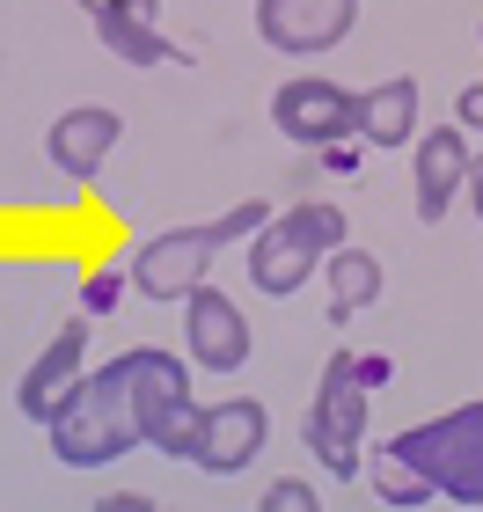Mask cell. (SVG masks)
<instances>
[{
    "mask_svg": "<svg viewBox=\"0 0 483 512\" xmlns=\"http://www.w3.org/2000/svg\"><path fill=\"white\" fill-rule=\"evenodd\" d=\"M44 447L59 469H110L140 447V417L125 395V366H88V374L59 395V410L44 417Z\"/></svg>",
    "mask_w": 483,
    "mask_h": 512,
    "instance_id": "obj_1",
    "label": "cell"
},
{
    "mask_svg": "<svg viewBox=\"0 0 483 512\" xmlns=\"http://www.w3.org/2000/svg\"><path fill=\"white\" fill-rule=\"evenodd\" d=\"M337 242H352L344 205H330V198L286 205V213H271L257 235H249V286L271 293V300H293L322 271V256H330Z\"/></svg>",
    "mask_w": 483,
    "mask_h": 512,
    "instance_id": "obj_2",
    "label": "cell"
},
{
    "mask_svg": "<svg viewBox=\"0 0 483 512\" xmlns=\"http://www.w3.org/2000/svg\"><path fill=\"white\" fill-rule=\"evenodd\" d=\"M388 454H396L403 469H418L432 483V498H454V505L483 512V395L440 410V417L403 425L396 439H388Z\"/></svg>",
    "mask_w": 483,
    "mask_h": 512,
    "instance_id": "obj_3",
    "label": "cell"
},
{
    "mask_svg": "<svg viewBox=\"0 0 483 512\" xmlns=\"http://www.w3.org/2000/svg\"><path fill=\"white\" fill-rule=\"evenodd\" d=\"M118 366H125L132 417H140V447L169 454V461H191V439H198L191 359H176L169 344H132V352H118Z\"/></svg>",
    "mask_w": 483,
    "mask_h": 512,
    "instance_id": "obj_4",
    "label": "cell"
},
{
    "mask_svg": "<svg viewBox=\"0 0 483 512\" xmlns=\"http://www.w3.org/2000/svg\"><path fill=\"white\" fill-rule=\"evenodd\" d=\"M301 439H308V454L322 461V476L359 483V461H366V388L352 374V352L322 359V381H315V403L301 417Z\"/></svg>",
    "mask_w": 483,
    "mask_h": 512,
    "instance_id": "obj_5",
    "label": "cell"
},
{
    "mask_svg": "<svg viewBox=\"0 0 483 512\" xmlns=\"http://www.w3.org/2000/svg\"><path fill=\"white\" fill-rule=\"evenodd\" d=\"M220 227L213 220H191V227H161V235H147L140 249H132V293L140 300H161V308H183V293H198L205 286V271H213V256H220Z\"/></svg>",
    "mask_w": 483,
    "mask_h": 512,
    "instance_id": "obj_6",
    "label": "cell"
},
{
    "mask_svg": "<svg viewBox=\"0 0 483 512\" xmlns=\"http://www.w3.org/2000/svg\"><path fill=\"white\" fill-rule=\"evenodd\" d=\"M271 125H279V139H293V147H337V139H359V96L322 74H301L286 88H271Z\"/></svg>",
    "mask_w": 483,
    "mask_h": 512,
    "instance_id": "obj_7",
    "label": "cell"
},
{
    "mask_svg": "<svg viewBox=\"0 0 483 512\" xmlns=\"http://www.w3.org/2000/svg\"><path fill=\"white\" fill-rule=\"evenodd\" d=\"M271 439V410L257 395H220L198 410V439H191V469L205 476H242Z\"/></svg>",
    "mask_w": 483,
    "mask_h": 512,
    "instance_id": "obj_8",
    "label": "cell"
},
{
    "mask_svg": "<svg viewBox=\"0 0 483 512\" xmlns=\"http://www.w3.org/2000/svg\"><path fill=\"white\" fill-rule=\"evenodd\" d=\"M183 352H191V366H205V374H242L249 352H257V330H249L242 300H227L220 286L183 293Z\"/></svg>",
    "mask_w": 483,
    "mask_h": 512,
    "instance_id": "obj_9",
    "label": "cell"
},
{
    "mask_svg": "<svg viewBox=\"0 0 483 512\" xmlns=\"http://www.w3.org/2000/svg\"><path fill=\"white\" fill-rule=\"evenodd\" d=\"M359 30V0H257V37L286 59H322Z\"/></svg>",
    "mask_w": 483,
    "mask_h": 512,
    "instance_id": "obj_10",
    "label": "cell"
},
{
    "mask_svg": "<svg viewBox=\"0 0 483 512\" xmlns=\"http://www.w3.org/2000/svg\"><path fill=\"white\" fill-rule=\"evenodd\" d=\"M118 139H125V118H118V110L74 103V110H59V118L44 125V161H52L66 183H96L103 161L118 154Z\"/></svg>",
    "mask_w": 483,
    "mask_h": 512,
    "instance_id": "obj_11",
    "label": "cell"
},
{
    "mask_svg": "<svg viewBox=\"0 0 483 512\" xmlns=\"http://www.w3.org/2000/svg\"><path fill=\"white\" fill-rule=\"evenodd\" d=\"M88 22L118 66H183V44L161 30V0H88Z\"/></svg>",
    "mask_w": 483,
    "mask_h": 512,
    "instance_id": "obj_12",
    "label": "cell"
},
{
    "mask_svg": "<svg viewBox=\"0 0 483 512\" xmlns=\"http://www.w3.org/2000/svg\"><path fill=\"white\" fill-rule=\"evenodd\" d=\"M462 183H469V132L462 125H432V132L410 139V198H418L425 227H440L454 213Z\"/></svg>",
    "mask_w": 483,
    "mask_h": 512,
    "instance_id": "obj_13",
    "label": "cell"
},
{
    "mask_svg": "<svg viewBox=\"0 0 483 512\" xmlns=\"http://www.w3.org/2000/svg\"><path fill=\"white\" fill-rule=\"evenodd\" d=\"M88 374V315H74V322H59L52 330V344L30 359V374L15 381V410L30 417V425H44V417L59 410V395L74 388Z\"/></svg>",
    "mask_w": 483,
    "mask_h": 512,
    "instance_id": "obj_14",
    "label": "cell"
},
{
    "mask_svg": "<svg viewBox=\"0 0 483 512\" xmlns=\"http://www.w3.org/2000/svg\"><path fill=\"white\" fill-rule=\"evenodd\" d=\"M418 139V74H388L381 88H359V147L403 154Z\"/></svg>",
    "mask_w": 483,
    "mask_h": 512,
    "instance_id": "obj_15",
    "label": "cell"
},
{
    "mask_svg": "<svg viewBox=\"0 0 483 512\" xmlns=\"http://www.w3.org/2000/svg\"><path fill=\"white\" fill-rule=\"evenodd\" d=\"M322 278H330V322H352L359 308H374L381 286H388L381 256L359 249V242H337L330 256H322Z\"/></svg>",
    "mask_w": 483,
    "mask_h": 512,
    "instance_id": "obj_16",
    "label": "cell"
},
{
    "mask_svg": "<svg viewBox=\"0 0 483 512\" xmlns=\"http://www.w3.org/2000/svg\"><path fill=\"white\" fill-rule=\"evenodd\" d=\"M359 476L374 483V498H381V505H396V512H418V505L432 498V483H425L418 469H403V461L388 454V439H381V447H366V461H359Z\"/></svg>",
    "mask_w": 483,
    "mask_h": 512,
    "instance_id": "obj_17",
    "label": "cell"
},
{
    "mask_svg": "<svg viewBox=\"0 0 483 512\" xmlns=\"http://www.w3.org/2000/svg\"><path fill=\"white\" fill-rule=\"evenodd\" d=\"M125 286H132V278H125V264H103V271H88V278H81V315H88V322L118 315V308H125Z\"/></svg>",
    "mask_w": 483,
    "mask_h": 512,
    "instance_id": "obj_18",
    "label": "cell"
},
{
    "mask_svg": "<svg viewBox=\"0 0 483 512\" xmlns=\"http://www.w3.org/2000/svg\"><path fill=\"white\" fill-rule=\"evenodd\" d=\"M257 512H322V491H315L308 476H271L264 498H257Z\"/></svg>",
    "mask_w": 483,
    "mask_h": 512,
    "instance_id": "obj_19",
    "label": "cell"
},
{
    "mask_svg": "<svg viewBox=\"0 0 483 512\" xmlns=\"http://www.w3.org/2000/svg\"><path fill=\"white\" fill-rule=\"evenodd\" d=\"M352 374H359V388H366V395H374V388L396 381V359H388V352H352Z\"/></svg>",
    "mask_w": 483,
    "mask_h": 512,
    "instance_id": "obj_20",
    "label": "cell"
},
{
    "mask_svg": "<svg viewBox=\"0 0 483 512\" xmlns=\"http://www.w3.org/2000/svg\"><path fill=\"white\" fill-rule=\"evenodd\" d=\"M454 125H462V132H483V81H469L462 96H454Z\"/></svg>",
    "mask_w": 483,
    "mask_h": 512,
    "instance_id": "obj_21",
    "label": "cell"
},
{
    "mask_svg": "<svg viewBox=\"0 0 483 512\" xmlns=\"http://www.w3.org/2000/svg\"><path fill=\"white\" fill-rule=\"evenodd\" d=\"M322 169H330V176H352V169H359V147H352V139H337V147H322Z\"/></svg>",
    "mask_w": 483,
    "mask_h": 512,
    "instance_id": "obj_22",
    "label": "cell"
},
{
    "mask_svg": "<svg viewBox=\"0 0 483 512\" xmlns=\"http://www.w3.org/2000/svg\"><path fill=\"white\" fill-rule=\"evenodd\" d=\"M96 512H154V498H140V491H103Z\"/></svg>",
    "mask_w": 483,
    "mask_h": 512,
    "instance_id": "obj_23",
    "label": "cell"
},
{
    "mask_svg": "<svg viewBox=\"0 0 483 512\" xmlns=\"http://www.w3.org/2000/svg\"><path fill=\"white\" fill-rule=\"evenodd\" d=\"M462 198L476 205V220H483V154H469V183H462Z\"/></svg>",
    "mask_w": 483,
    "mask_h": 512,
    "instance_id": "obj_24",
    "label": "cell"
},
{
    "mask_svg": "<svg viewBox=\"0 0 483 512\" xmlns=\"http://www.w3.org/2000/svg\"><path fill=\"white\" fill-rule=\"evenodd\" d=\"M476 44H483V22H476Z\"/></svg>",
    "mask_w": 483,
    "mask_h": 512,
    "instance_id": "obj_25",
    "label": "cell"
},
{
    "mask_svg": "<svg viewBox=\"0 0 483 512\" xmlns=\"http://www.w3.org/2000/svg\"><path fill=\"white\" fill-rule=\"evenodd\" d=\"M154 512H161V505H154Z\"/></svg>",
    "mask_w": 483,
    "mask_h": 512,
    "instance_id": "obj_26",
    "label": "cell"
}]
</instances>
